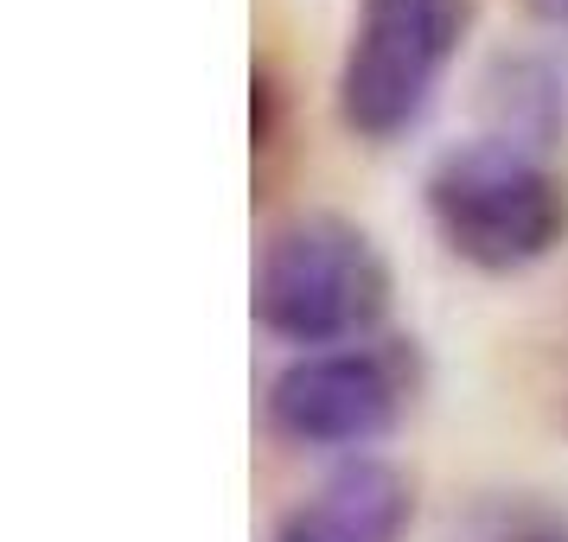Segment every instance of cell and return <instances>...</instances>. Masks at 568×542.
<instances>
[{
    "mask_svg": "<svg viewBox=\"0 0 568 542\" xmlns=\"http://www.w3.org/2000/svg\"><path fill=\"white\" fill-rule=\"evenodd\" d=\"M473 32V0H358L333 103L345 134L389 147L428 122Z\"/></svg>",
    "mask_w": 568,
    "mask_h": 542,
    "instance_id": "3",
    "label": "cell"
},
{
    "mask_svg": "<svg viewBox=\"0 0 568 542\" xmlns=\"http://www.w3.org/2000/svg\"><path fill=\"white\" fill-rule=\"evenodd\" d=\"M256 326L282 345H358L389 313V262L338 211H301L268 231L250 287Z\"/></svg>",
    "mask_w": 568,
    "mask_h": 542,
    "instance_id": "2",
    "label": "cell"
},
{
    "mask_svg": "<svg viewBox=\"0 0 568 542\" xmlns=\"http://www.w3.org/2000/svg\"><path fill=\"white\" fill-rule=\"evenodd\" d=\"M428 224L479 275H517L537 268L568 236V185L549 166V154L505 141V134H473L454 141L428 166Z\"/></svg>",
    "mask_w": 568,
    "mask_h": 542,
    "instance_id": "1",
    "label": "cell"
},
{
    "mask_svg": "<svg viewBox=\"0 0 568 542\" xmlns=\"http://www.w3.org/2000/svg\"><path fill=\"white\" fill-rule=\"evenodd\" d=\"M415 523V485L389 460H345L275 517L268 542H403Z\"/></svg>",
    "mask_w": 568,
    "mask_h": 542,
    "instance_id": "5",
    "label": "cell"
},
{
    "mask_svg": "<svg viewBox=\"0 0 568 542\" xmlns=\"http://www.w3.org/2000/svg\"><path fill=\"white\" fill-rule=\"evenodd\" d=\"M447 542H568V504L537 491H491L454 517Z\"/></svg>",
    "mask_w": 568,
    "mask_h": 542,
    "instance_id": "7",
    "label": "cell"
},
{
    "mask_svg": "<svg viewBox=\"0 0 568 542\" xmlns=\"http://www.w3.org/2000/svg\"><path fill=\"white\" fill-rule=\"evenodd\" d=\"M530 13L542 27H568V0H530Z\"/></svg>",
    "mask_w": 568,
    "mask_h": 542,
    "instance_id": "8",
    "label": "cell"
},
{
    "mask_svg": "<svg viewBox=\"0 0 568 542\" xmlns=\"http://www.w3.org/2000/svg\"><path fill=\"white\" fill-rule=\"evenodd\" d=\"M486 109H491V134L524 141L537 154H556L568 122V96H562V78L542 58H498L486 78Z\"/></svg>",
    "mask_w": 568,
    "mask_h": 542,
    "instance_id": "6",
    "label": "cell"
},
{
    "mask_svg": "<svg viewBox=\"0 0 568 542\" xmlns=\"http://www.w3.org/2000/svg\"><path fill=\"white\" fill-rule=\"evenodd\" d=\"M422 364L409 338H364V345H333V351H301L275 370L262 396L268 434L287 447H371L384 440L415 402Z\"/></svg>",
    "mask_w": 568,
    "mask_h": 542,
    "instance_id": "4",
    "label": "cell"
}]
</instances>
